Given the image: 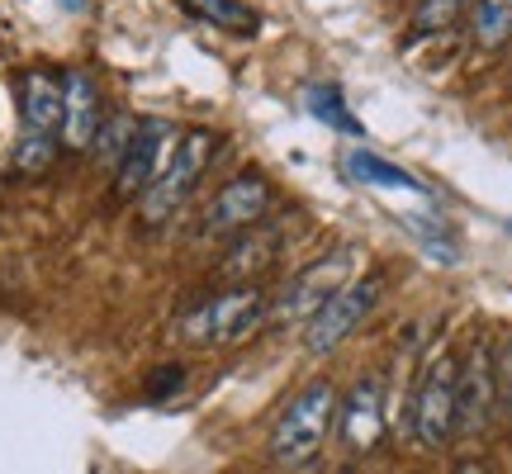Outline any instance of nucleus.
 Instances as JSON below:
<instances>
[{"instance_id": "nucleus-1", "label": "nucleus", "mask_w": 512, "mask_h": 474, "mask_svg": "<svg viewBox=\"0 0 512 474\" xmlns=\"http://www.w3.org/2000/svg\"><path fill=\"white\" fill-rule=\"evenodd\" d=\"M332 422H337V384L309 380L280 408V418H275V427H271L275 470H285V474L309 470L313 460L323 456V446H328Z\"/></svg>"}, {"instance_id": "nucleus-2", "label": "nucleus", "mask_w": 512, "mask_h": 474, "mask_svg": "<svg viewBox=\"0 0 512 474\" xmlns=\"http://www.w3.org/2000/svg\"><path fill=\"white\" fill-rule=\"evenodd\" d=\"M271 323V294L261 285H228L219 294H204L190 309L181 313V332L185 342L195 347H233V342H247Z\"/></svg>"}, {"instance_id": "nucleus-3", "label": "nucleus", "mask_w": 512, "mask_h": 474, "mask_svg": "<svg viewBox=\"0 0 512 474\" xmlns=\"http://www.w3.org/2000/svg\"><path fill=\"white\" fill-rule=\"evenodd\" d=\"M214 147H219V138H214L209 128H190V133L176 138L162 176L138 195V214H143L147 228H162V223H171L181 214V204L195 195V185L204 181V171L214 162Z\"/></svg>"}, {"instance_id": "nucleus-4", "label": "nucleus", "mask_w": 512, "mask_h": 474, "mask_svg": "<svg viewBox=\"0 0 512 474\" xmlns=\"http://www.w3.org/2000/svg\"><path fill=\"white\" fill-rule=\"evenodd\" d=\"M456 365L460 361L451 351H437L418 375V389L408 403V427L422 451H441L456 437Z\"/></svg>"}, {"instance_id": "nucleus-5", "label": "nucleus", "mask_w": 512, "mask_h": 474, "mask_svg": "<svg viewBox=\"0 0 512 474\" xmlns=\"http://www.w3.org/2000/svg\"><path fill=\"white\" fill-rule=\"evenodd\" d=\"M351 266H356V247H337V252L299 266V271L280 285V294L271 299V318L275 323H309L313 313L347 285Z\"/></svg>"}, {"instance_id": "nucleus-6", "label": "nucleus", "mask_w": 512, "mask_h": 474, "mask_svg": "<svg viewBox=\"0 0 512 474\" xmlns=\"http://www.w3.org/2000/svg\"><path fill=\"white\" fill-rule=\"evenodd\" d=\"M380 294H384L380 275H370V280H347V285L332 294L309 323H304V351H309V356H328V351H337L351 332L370 318V309L380 304Z\"/></svg>"}, {"instance_id": "nucleus-7", "label": "nucleus", "mask_w": 512, "mask_h": 474, "mask_svg": "<svg viewBox=\"0 0 512 474\" xmlns=\"http://www.w3.org/2000/svg\"><path fill=\"white\" fill-rule=\"evenodd\" d=\"M271 204H275L271 181H266L261 171H238V176L223 181L219 195L209 200L200 233L204 237H238V233H247V228H256V223L266 219Z\"/></svg>"}, {"instance_id": "nucleus-8", "label": "nucleus", "mask_w": 512, "mask_h": 474, "mask_svg": "<svg viewBox=\"0 0 512 474\" xmlns=\"http://www.w3.org/2000/svg\"><path fill=\"white\" fill-rule=\"evenodd\" d=\"M498 413L494 394V347L475 342L456 365V437H479Z\"/></svg>"}, {"instance_id": "nucleus-9", "label": "nucleus", "mask_w": 512, "mask_h": 474, "mask_svg": "<svg viewBox=\"0 0 512 474\" xmlns=\"http://www.w3.org/2000/svg\"><path fill=\"white\" fill-rule=\"evenodd\" d=\"M171 143H176V128L166 124V119H143L124 152V162L114 166V195L119 200H138L147 185L162 176V162L171 157Z\"/></svg>"}, {"instance_id": "nucleus-10", "label": "nucleus", "mask_w": 512, "mask_h": 474, "mask_svg": "<svg viewBox=\"0 0 512 474\" xmlns=\"http://www.w3.org/2000/svg\"><path fill=\"white\" fill-rule=\"evenodd\" d=\"M105 124V100L91 72H67L62 76V143L67 152H86L95 143V133Z\"/></svg>"}, {"instance_id": "nucleus-11", "label": "nucleus", "mask_w": 512, "mask_h": 474, "mask_svg": "<svg viewBox=\"0 0 512 474\" xmlns=\"http://www.w3.org/2000/svg\"><path fill=\"white\" fill-rule=\"evenodd\" d=\"M337 427L351 451H375L384 437V384L375 375L356 380L347 399H337Z\"/></svg>"}, {"instance_id": "nucleus-12", "label": "nucleus", "mask_w": 512, "mask_h": 474, "mask_svg": "<svg viewBox=\"0 0 512 474\" xmlns=\"http://www.w3.org/2000/svg\"><path fill=\"white\" fill-rule=\"evenodd\" d=\"M280 242H285L280 228L261 219L256 228L233 237V247H228L219 261V275L228 285H256V275H266L275 261H280Z\"/></svg>"}, {"instance_id": "nucleus-13", "label": "nucleus", "mask_w": 512, "mask_h": 474, "mask_svg": "<svg viewBox=\"0 0 512 474\" xmlns=\"http://www.w3.org/2000/svg\"><path fill=\"white\" fill-rule=\"evenodd\" d=\"M19 119L29 133H62V81L48 72H24L19 81Z\"/></svg>"}, {"instance_id": "nucleus-14", "label": "nucleus", "mask_w": 512, "mask_h": 474, "mask_svg": "<svg viewBox=\"0 0 512 474\" xmlns=\"http://www.w3.org/2000/svg\"><path fill=\"white\" fill-rule=\"evenodd\" d=\"M342 166H347L351 181H361V185H375V190H418V195H422V185L413 181V176H408L403 166L384 162V157L366 152V147H347Z\"/></svg>"}, {"instance_id": "nucleus-15", "label": "nucleus", "mask_w": 512, "mask_h": 474, "mask_svg": "<svg viewBox=\"0 0 512 474\" xmlns=\"http://www.w3.org/2000/svg\"><path fill=\"white\" fill-rule=\"evenodd\" d=\"M465 24H470V38L479 48H503V43H512V0H470Z\"/></svg>"}, {"instance_id": "nucleus-16", "label": "nucleus", "mask_w": 512, "mask_h": 474, "mask_svg": "<svg viewBox=\"0 0 512 474\" xmlns=\"http://www.w3.org/2000/svg\"><path fill=\"white\" fill-rule=\"evenodd\" d=\"M185 10L200 24H214V29H223L233 38H252L261 29V15L252 5H242V0H185Z\"/></svg>"}, {"instance_id": "nucleus-17", "label": "nucleus", "mask_w": 512, "mask_h": 474, "mask_svg": "<svg viewBox=\"0 0 512 474\" xmlns=\"http://www.w3.org/2000/svg\"><path fill=\"white\" fill-rule=\"evenodd\" d=\"M304 100H309V110L318 124L337 128V133H361V119L347 110V100H342V91L337 86H309L304 91Z\"/></svg>"}, {"instance_id": "nucleus-18", "label": "nucleus", "mask_w": 512, "mask_h": 474, "mask_svg": "<svg viewBox=\"0 0 512 474\" xmlns=\"http://www.w3.org/2000/svg\"><path fill=\"white\" fill-rule=\"evenodd\" d=\"M133 133H138V124H133L128 114H105V124H100V133H95V143H91L95 162L119 166L124 162V152H128V143H133Z\"/></svg>"}, {"instance_id": "nucleus-19", "label": "nucleus", "mask_w": 512, "mask_h": 474, "mask_svg": "<svg viewBox=\"0 0 512 474\" xmlns=\"http://www.w3.org/2000/svg\"><path fill=\"white\" fill-rule=\"evenodd\" d=\"M57 157V133H19L15 143V171H24V176H43L48 166H53Z\"/></svg>"}, {"instance_id": "nucleus-20", "label": "nucleus", "mask_w": 512, "mask_h": 474, "mask_svg": "<svg viewBox=\"0 0 512 474\" xmlns=\"http://www.w3.org/2000/svg\"><path fill=\"white\" fill-rule=\"evenodd\" d=\"M465 15V0H418L413 5V34H441Z\"/></svg>"}, {"instance_id": "nucleus-21", "label": "nucleus", "mask_w": 512, "mask_h": 474, "mask_svg": "<svg viewBox=\"0 0 512 474\" xmlns=\"http://www.w3.org/2000/svg\"><path fill=\"white\" fill-rule=\"evenodd\" d=\"M494 394H498V408L512 418V337H503L494 347Z\"/></svg>"}, {"instance_id": "nucleus-22", "label": "nucleus", "mask_w": 512, "mask_h": 474, "mask_svg": "<svg viewBox=\"0 0 512 474\" xmlns=\"http://www.w3.org/2000/svg\"><path fill=\"white\" fill-rule=\"evenodd\" d=\"M185 384V365H162V370H152V380H147V399H171L176 389Z\"/></svg>"}, {"instance_id": "nucleus-23", "label": "nucleus", "mask_w": 512, "mask_h": 474, "mask_svg": "<svg viewBox=\"0 0 512 474\" xmlns=\"http://www.w3.org/2000/svg\"><path fill=\"white\" fill-rule=\"evenodd\" d=\"M451 474H489V465H484V460H460Z\"/></svg>"}]
</instances>
